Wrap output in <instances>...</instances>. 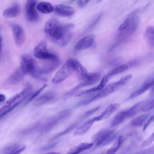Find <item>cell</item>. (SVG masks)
Wrapping results in <instances>:
<instances>
[{
  "mask_svg": "<svg viewBox=\"0 0 154 154\" xmlns=\"http://www.w3.org/2000/svg\"><path fill=\"white\" fill-rule=\"evenodd\" d=\"M5 99V96L3 94H1L0 95V102L2 103L3 102Z\"/></svg>",
  "mask_w": 154,
  "mask_h": 154,
  "instance_id": "74e56055",
  "label": "cell"
},
{
  "mask_svg": "<svg viewBox=\"0 0 154 154\" xmlns=\"http://www.w3.org/2000/svg\"><path fill=\"white\" fill-rule=\"evenodd\" d=\"M60 63L59 59L52 60H49L41 68L42 75L47 74L55 70L58 67Z\"/></svg>",
  "mask_w": 154,
  "mask_h": 154,
  "instance_id": "2e32d148",
  "label": "cell"
},
{
  "mask_svg": "<svg viewBox=\"0 0 154 154\" xmlns=\"http://www.w3.org/2000/svg\"><path fill=\"white\" fill-rule=\"evenodd\" d=\"M37 10L43 14H48L54 11L52 5L48 2H42L39 3L36 6Z\"/></svg>",
  "mask_w": 154,
  "mask_h": 154,
  "instance_id": "cb8c5ba5",
  "label": "cell"
},
{
  "mask_svg": "<svg viewBox=\"0 0 154 154\" xmlns=\"http://www.w3.org/2000/svg\"><path fill=\"white\" fill-rule=\"evenodd\" d=\"M154 86V79L145 82L137 90L132 93L129 97L132 99L140 95Z\"/></svg>",
  "mask_w": 154,
  "mask_h": 154,
  "instance_id": "ac0fdd59",
  "label": "cell"
},
{
  "mask_svg": "<svg viewBox=\"0 0 154 154\" xmlns=\"http://www.w3.org/2000/svg\"><path fill=\"white\" fill-rule=\"evenodd\" d=\"M20 11V7L17 4L5 9L3 11V16L6 18H11L17 16Z\"/></svg>",
  "mask_w": 154,
  "mask_h": 154,
  "instance_id": "44dd1931",
  "label": "cell"
},
{
  "mask_svg": "<svg viewBox=\"0 0 154 154\" xmlns=\"http://www.w3.org/2000/svg\"><path fill=\"white\" fill-rule=\"evenodd\" d=\"M129 67L128 65H123L112 69L103 77L107 82L116 75L126 71Z\"/></svg>",
  "mask_w": 154,
  "mask_h": 154,
  "instance_id": "ffe728a7",
  "label": "cell"
},
{
  "mask_svg": "<svg viewBox=\"0 0 154 154\" xmlns=\"http://www.w3.org/2000/svg\"><path fill=\"white\" fill-rule=\"evenodd\" d=\"M145 36L149 44L154 48V26H150L146 27Z\"/></svg>",
  "mask_w": 154,
  "mask_h": 154,
  "instance_id": "4316f807",
  "label": "cell"
},
{
  "mask_svg": "<svg viewBox=\"0 0 154 154\" xmlns=\"http://www.w3.org/2000/svg\"><path fill=\"white\" fill-rule=\"evenodd\" d=\"M95 36L94 34H89L80 39L74 48V52L77 53L80 51L87 49L92 45Z\"/></svg>",
  "mask_w": 154,
  "mask_h": 154,
  "instance_id": "8fae6325",
  "label": "cell"
},
{
  "mask_svg": "<svg viewBox=\"0 0 154 154\" xmlns=\"http://www.w3.org/2000/svg\"><path fill=\"white\" fill-rule=\"evenodd\" d=\"M149 116V115L148 114L140 115L132 119L130 124L132 126L134 127L141 126L148 118Z\"/></svg>",
  "mask_w": 154,
  "mask_h": 154,
  "instance_id": "83f0119b",
  "label": "cell"
},
{
  "mask_svg": "<svg viewBox=\"0 0 154 154\" xmlns=\"http://www.w3.org/2000/svg\"><path fill=\"white\" fill-rule=\"evenodd\" d=\"M106 154H112L109 153H107V152H106Z\"/></svg>",
  "mask_w": 154,
  "mask_h": 154,
  "instance_id": "60d3db41",
  "label": "cell"
},
{
  "mask_svg": "<svg viewBox=\"0 0 154 154\" xmlns=\"http://www.w3.org/2000/svg\"><path fill=\"white\" fill-rule=\"evenodd\" d=\"M14 40L16 45L20 47L24 42L25 35L24 31L21 26L16 24L11 25Z\"/></svg>",
  "mask_w": 154,
  "mask_h": 154,
  "instance_id": "30bf717a",
  "label": "cell"
},
{
  "mask_svg": "<svg viewBox=\"0 0 154 154\" xmlns=\"http://www.w3.org/2000/svg\"><path fill=\"white\" fill-rule=\"evenodd\" d=\"M34 54L37 58L49 61L59 59L56 55L48 51L47 48V43L45 40L41 41L35 48Z\"/></svg>",
  "mask_w": 154,
  "mask_h": 154,
  "instance_id": "5b68a950",
  "label": "cell"
},
{
  "mask_svg": "<svg viewBox=\"0 0 154 154\" xmlns=\"http://www.w3.org/2000/svg\"><path fill=\"white\" fill-rule=\"evenodd\" d=\"M54 11L57 15L62 17H69L73 15L75 13V9L69 6L58 5L54 7Z\"/></svg>",
  "mask_w": 154,
  "mask_h": 154,
  "instance_id": "7c38bea8",
  "label": "cell"
},
{
  "mask_svg": "<svg viewBox=\"0 0 154 154\" xmlns=\"http://www.w3.org/2000/svg\"><path fill=\"white\" fill-rule=\"evenodd\" d=\"M126 118H127L126 110L120 112L114 117L111 122V126L114 127L122 123Z\"/></svg>",
  "mask_w": 154,
  "mask_h": 154,
  "instance_id": "d4e9b609",
  "label": "cell"
},
{
  "mask_svg": "<svg viewBox=\"0 0 154 154\" xmlns=\"http://www.w3.org/2000/svg\"><path fill=\"white\" fill-rule=\"evenodd\" d=\"M138 12V9H137L130 12L120 25L118 30L120 31L124 30L129 27L137 17L136 15Z\"/></svg>",
  "mask_w": 154,
  "mask_h": 154,
  "instance_id": "e0dca14e",
  "label": "cell"
},
{
  "mask_svg": "<svg viewBox=\"0 0 154 154\" xmlns=\"http://www.w3.org/2000/svg\"><path fill=\"white\" fill-rule=\"evenodd\" d=\"M56 97L55 92L51 91H48L39 97L35 101L36 106H40L48 103L53 100Z\"/></svg>",
  "mask_w": 154,
  "mask_h": 154,
  "instance_id": "5bb4252c",
  "label": "cell"
},
{
  "mask_svg": "<svg viewBox=\"0 0 154 154\" xmlns=\"http://www.w3.org/2000/svg\"><path fill=\"white\" fill-rule=\"evenodd\" d=\"M100 75L97 73H88L82 80V82L73 88L71 90L66 94L65 96H69L80 88L93 85L96 83L100 79Z\"/></svg>",
  "mask_w": 154,
  "mask_h": 154,
  "instance_id": "ba28073f",
  "label": "cell"
},
{
  "mask_svg": "<svg viewBox=\"0 0 154 154\" xmlns=\"http://www.w3.org/2000/svg\"><path fill=\"white\" fill-rule=\"evenodd\" d=\"M37 1L36 0H28L26 2L25 13L27 19L31 22L37 21L38 19V15L36 10Z\"/></svg>",
  "mask_w": 154,
  "mask_h": 154,
  "instance_id": "9c48e42d",
  "label": "cell"
},
{
  "mask_svg": "<svg viewBox=\"0 0 154 154\" xmlns=\"http://www.w3.org/2000/svg\"><path fill=\"white\" fill-rule=\"evenodd\" d=\"M25 74L20 68L14 71L9 76L7 81L8 84L15 85L21 82Z\"/></svg>",
  "mask_w": 154,
  "mask_h": 154,
  "instance_id": "9a60e30c",
  "label": "cell"
},
{
  "mask_svg": "<svg viewBox=\"0 0 154 154\" xmlns=\"http://www.w3.org/2000/svg\"><path fill=\"white\" fill-rule=\"evenodd\" d=\"M25 149V146L23 145L21 147L17 149L3 152L4 154H20Z\"/></svg>",
  "mask_w": 154,
  "mask_h": 154,
  "instance_id": "836d02e7",
  "label": "cell"
},
{
  "mask_svg": "<svg viewBox=\"0 0 154 154\" xmlns=\"http://www.w3.org/2000/svg\"><path fill=\"white\" fill-rule=\"evenodd\" d=\"M42 154H60V153L57 152H51L45 153Z\"/></svg>",
  "mask_w": 154,
  "mask_h": 154,
  "instance_id": "ab89813d",
  "label": "cell"
},
{
  "mask_svg": "<svg viewBox=\"0 0 154 154\" xmlns=\"http://www.w3.org/2000/svg\"><path fill=\"white\" fill-rule=\"evenodd\" d=\"M150 95L151 97L154 96V86L153 87L150 92Z\"/></svg>",
  "mask_w": 154,
  "mask_h": 154,
  "instance_id": "f35d334b",
  "label": "cell"
},
{
  "mask_svg": "<svg viewBox=\"0 0 154 154\" xmlns=\"http://www.w3.org/2000/svg\"><path fill=\"white\" fill-rule=\"evenodd\" d=\"M95 122H96L95 117L88 120L77 128L74 132V135L77 136L85 134L91 128L93 123Z\"/></svg>",
  "mask_w": 154,
  "mask_h": 154,
  "instance_id": "d6986e66",
  "label": "cell"
},
{
  "mask_svg": "<svg viewBox=\"0 0 154 154\" xmlns=\"http://www.w3.org/2000/svg\"><path fill=\"white\" fill-rule=\"evenodd\" d=\"M77 123H74L70 126H69L65 130L63 131L62 132H61L59 133L58 135H57L55 136L53 138V139H55V138H56L58 137H60L63 134H66L67 133L69 132L72 131L73 129L74 128L76 127L77 125Z\"/></svg>",
  "mask_w": 154,
  "mask_h": 154,
  "instance_id": "1f68e13d",
  "label": "cell"
},
{
  "mask_svg": "<svg viewBox=\"0 0 154 154\" xmlns=\"http://www.w3.org/2000/svg\"><path fill=\"white\" fill-rule=\"evenodd\" d=\"M117 134L114 130L103 129L96 133L93 141L96 146H103L110 144L116 138Z\"/></svg>",
  "mask_w": 154,
  "mask_h": 154,
  "instance_id": "277c9868",
  "label": "cell"
},
{
  "mask_svg": "<svg viewBox=\"0 0 154 154\" xmlns=\"http://www.w3.org/2000/svg\"><path fill=\"white\" fill-rule=\"evenodd\" d=\"M154 122V114L151 116L144 125L143 131H144L147 127L151 122Z\"/></svg>",
  "mask_w": 154,
  "mask_h": 154,
  "instance_id": "d590c367",
  "label": "cell"
},
{
  "mask_svg": "<svg viewBox=\"0 0 154 154\" xmlns=\"http://www.w3.org/2000/svg\"><path fill=\"white\" fill-rule=\"evenodd\" d=\"M154 141V132L141 144L142 147L147 146L151 144Z\"/></svg>",
  "mask_w": 154,
  "mask_h": 154,
  "instance_id": "d6a6232c",
  "label": "cell"
},
{
  "mask_svg": "<svg viewBox=\"0 0 154 154\" xmlns=\"http://www.w3.org/2000/svg\"><path fill=\"white\" fill-rule=\"evenodd\" d=\"M74 27L72 23L63 25L58 19L52 17L46 22L44 31L50 40L59 46L63 47L71 40L72 34L71 30Z\"/></svg>",
  "mask_w": 154,
  "mask_h": 154,
  "instance_id": "6da1fadb",
  "label": "cell"
},
{
  "mask_svg": "<svg viewBox=\"0 0 154 154\" xmlns=\"http://www.w3.org/2000/svg\"><path fill=\"white\" fill-rule=\"evenodd\" d=\"M94 143H82L72 148L66 154H79L92 147Z\"/></svg>",
  "mask_w": 154,
  "mask_h": 154,
  "instance_id": "7402d4cb",
  "label": "cell"
},
{
  "mask_svg": "<svg viewBox=\"0 0 154 154\" xmlns=\"http://www.w3.org/2000/svg\"><path fill=\"white\" fill-rule=\"evenodd\" d=\"M154 108V98L147 101L143 106L142 111L147 112Z\"/></svg>",
  "mask_w": 154,
  "mask_h": 154,
  "instance_id": "f546056e",
  "label": "cell"
},
{
  "mask_svg": "<svg viewBox=\"0 0 154 154\" xmlns=\"http://www.w3.org/2000/svg\"><path fill=\"white\" fill-rule=\"evenodd\" d=\"M75 72L74 68L67 60L57 72L52 80V82L54 84L59 83L67 78Z\"/></svg>",
  "mask_w": 154,
  "mask_h": 154,
  "instance_id": "8992f818",
  "label": "cell"
},
{
  "mask_svg": "<svg viewBox=\"0 0 154 154\" xmlns=\"http://www.w3.org/2000/svg\"><path fill=\"white\" fill-rule=\"evenodd\" d=\"M46 85L45 84L42 88L39 89L35 91L34 94H32V96L29 99L27 100L26 103H29V102L31 101L33 98H35L46 87Z\"/></svg>",
  "mask_w": 154,
  "mask_h": 154,
  "instance_id": "e575fe53",
  "label": "cell"
},
{
  "mask_svg": "<svg viewBox=\"0 0 154 154\" xmlns=\"http://www.w3.org/2000/svg\"><path fill=\"white\" fill-rule=\"evenodd\" d=\"M70 114V110L66 109L50 117L43 124L42 129L45 131L51 129L59 122L69 116Z\"/></svg>",
  "mask_w": 154,
  "mask_h": 154,
  "instance_id": "52a82bcc",
  "label": "cell"
},
{
  "mask_svg": "<svg viewBox=\"0 0 154 154\" xmlns=\"http://www.w3.org/2000/svg\"><path fill=\"white\" fill-rule=\"evenodd\" d=\"M100 107L99 106H97L88 110L82 116V119H86L91 116L97 111L100 108Z\"/></svg>",
  "mask_w": 154,
  "mask_h": 154,
  "instance_id": "4dcf8cb0",
  "label": "cell"
},
{
  "mask_svg": "<svg viewBox=\"0 0 154 154\" xmlns=\"http://www.w3.org/2000/svg\"><path fill=\"white\" fill-rule=\"evenodd\" d=\"M20 68L25 75L28 74L38 79L45 80L42 76L41 67L35 60L27 54L21 56Z\"/></svg>",
  "mask_w": 154,
  "mask_h": 154,
  "instance_id": "3957f363",
  "label": "cell"
},
{
  "mask_svg": "<svg viewBox=\"0 0 154 154\" xmlns=\"http://www.w3.org/2000/svg\"><path fill=\"white\" fill-rule=\"evenodd\" d=\"M146 102V101H142L137 103L128 110H126L127 118L133 116L140 111H142L143 106Z\"/></svg>",
  "mask_w": 154,
  "mask_h": 154,
  "instance_id": "603a6c76",
  "label": "cell"
},
{
  "mask_svg": "<svg viewBox=\"0 0 154 154\" xmlns=\"http://www.w3.org/2000/svg\"><path fill=\"white\" fill-rule=\"evenodd\" d=\"M132 75L130 74H128L122 77L117 82L113 83V85L114 92L127 84L130 81Z\"/></svg>",
  "mask_w": 154,
  "mask_h": 154,
  "instance_id": "484cf974",
  "label": "cell"
},
{
  "mask_svg": "<svg viewBox=\"0 0 154 154\" xmlns=\"http://www.w3.org/2000/svg\"><path fill=\"white\" fill-rule=\"evenodd\" d=\"M120 104L112 103L109 105L105 110L99 116H96V121L101 120L109 117L119 107Z\"/></svg>",
  "mask_w": 154,
  "mask_h": 154,
  "instance_id": "4fadbf2b",
  "label": "cell"
},
{
  "mask_svg": "<svg viewBox=\"0 0 154 154\" xmlns=\"http://www.w3.org/2000/svg\"><path fill=\"white\" fill-rule=\"evenodd\" d=\"M123 140V137L121 135L118 137L112 146L109 149L107 153L114 154L120 148Z\"/></svg>",
  "mask_w": 154,
  "mask_h": 154,
  "instance_id": "f1b7e54d",
  "label": "cell"
},
{
  "mask_svg": "<svg viewBox=\"0 0 154 154\" xmlns=\"http://www.w3.org/2000/svg\"><path fill=\"white\" fill-rule=\"evenodd\" d=\"M31 90V85H27L22 91L9 98L0 109V118L8 113L25 100Z\"/></svg>",
  "mask_w": 154,
  "mask_h": 154,
  "instance_id": "7a4b0ae2",
  "label": "cell"
},
{
  "mask_svg": "<svg viewBox=\"0 0 154 154\" xmlns=\"http://www.w3.org/2000/svg\"><path fill=\"white\" fill-rule=\"evenodd\" d=\"M89 1V0H79L77 1V5L80 8H83L85 6Z\"/></svg>",
  "mask_w": 154,
  "mask_h": 154,
  "instance_id": "8d00e7d4",
  "label": "cell"
}]
</instances>
